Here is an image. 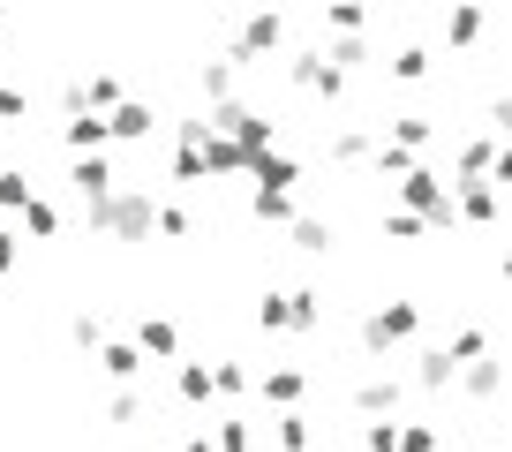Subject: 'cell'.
<instances>
[{
	"label": "cell",
	"mask_w": 512,
	"mask_h": 452,
	"mask_svg": "<svg viewBox=\"0 0 512 452\" xmlns=\"http://www.w3.org/2000/svg\"><path fill=\"white\" fill-rule=\"evenodd\" d=\"M249 181L256 189H294V181H302V159H294V151H256V166H249Z\"/></svg>",
	"instance_id": "cell-9"
},
{
	"label": "cell",
	"mask_w": 512,
	"mask_h": 452,
	"mask_svg": "<svg viewBox=\"0 0 512 452\" xmlns=\"http://www.w3.org/2000/svg\"><path fill=\"white\" fill-rule=\"evenodd\" d=\"M324 53H332V68H347V76H362V68L377 61V46H369L362 31H339V38H332V46H324Z\"/></svg>",
	"instance_id": "cell-22"
},
{
	"label": "cell",
	"mask_w": 512,
	"mask_h": 452,
	"mask_svg": "<svg viewBox=\"0 0 512 452\" xmlns=\"http://www.w3.org/2000/svg\"><path fill=\"white\" fill-rule=\"evenodd\" d=\"M377 144H384V129H339L332 136V159L339 166H362V159H377Z\"/></svg>",
	"instance_id": "cell-23"
},
{
	"label": "cell",
	"mask_w": 512,
	"mask_h": 452,
	"mask_svg": "<svg viewBox=\"0 0 512 452\" xmlns=\"http://www.w3.org/2000/svg\"><path fill=\"white\" fill-rule=\"evenodd\" d=\"M482 23H490V16H482V0H452V8H445V46L467 53L482 38Z\"/></svg>",
	"instance_id": "cell-11"
},
{
	"label": "cell",
	"mask_w": 512,
	"mask_h": 452,
	"mask_svg": "<svg viewBox=\"0 0 512 452\" xmlns=\"http://www.w3.org/2000/svg\"><path fill=\"white\" fill-rule=\"evenodd\" d=\"M31 174H23V166H0V211H23V204H31Z\"/></svg>",
	"instance_id": "cell-32"
},
{
	"label": "cell",
	"mask_w": 512,
	"mask_h": 452,
	"mask_svg": "<svg viewBox=\"0 0 512 452\" xmlns=\"http://www.w3.org/2000/svg\"><path fill=\"white\" fill-rule=\"evenodd\" d=\"M422 332V302H384L362 317V347L369 355H392V347H407V339Z\"/></svg>",
	"instance_id": "cell-3"
},
{
	"label": "cell",
	"mask_w": 512,
	"mask_h": 452,
	"mask_svg": "<svg viewBox=\"0 0 512 452\" xmlns=\"http://www.w3.org/2000/svg\"><path fill=\"white\" fill-rule=\"evenodd\" d=\"M256 324H264V332H294V302L287 294H264V302H256Z\"/></svg>",
	"instance_id": "cell-38"
},
{
	"label": "cell",
	"mask_w": 512,
	"mask_h": 452,
	"mask_svg": "<svg viewBox=\"0 0 512 452\" xmlns=\"http://www.w3.org/2000/svg\"><path fill=\"white\" fill-rule=\"evenodd\" d=\"M452 196H460V219L467 226H490L497 219V181H452Z\"/></svg>",
	"instance_id": "cell-19"
},
{
	"label": "cell",
	"mask_w": 512,
	"mask_h": 452,
	"mask_svg": "<svg viewBox=\"0 0 512 452\" xmlns=\"http://www.w3.org/2000/svg\"><path fill=\"white\" fill-rule=\"evenodd\" d=\"M98 370H106L113 385H136V377H144V347H136V339H106V347H98Z\"/></svg>",
	"instance_id": "cell-12"
},
{
	"label": "cell",
	"mask_w": 512,
	"mask_h": 452,
	"mask_svg": "<svg viewBox=\"0 0 512 452\" xmlns=\"http://www.w3.org/2000/svg\"><path fill=\"white\" fill-rule=\"evenodd\" d=\"M181 452H219V437H204V430H196V437H181Z\"/></svg>",
	"instance_id": "cell-48"
},
{
	"label": "cell",
	"mask_w": 512,
	"mask_h": 452,
	"mask_svg": "<svg viewBox=\"0 0 512 452\" xmlns=\"http://www.w3.org/2000/svg\"><path fill=\"white\" fill-rule=\"evenodd\" d=\"M211 129H226L234 144H249V151H272V144H279V121H272V113H256V106H241V98L211 106ZM249 166H256V159H249Z\"/></svg>",
	"instance_id": "cell-5"
},
{
	"label": "cell",
	"mask_w": 512,
	"mask_h": 452,
	"mask_svg": "<svg viewBox=\"0 0 512 452\" xmlns=\"http://www.w3.org/2000/svg\"><path fill=\"white\" fill-rule=\"evenodd\" d=\"M392 136H400L407 151H430L437 144V121H430V113H392Z\"/></svg>",
	"instance_id": "cell-27"
},
{
	"label": "cell",
	"mask_w": 512,
	"mask_h": 452,
	"mask_svg": "<svg viewBox=\"0 0 512 452\" xmlns=\"http://www.w3.org/2000/svg\"><path fill=\"white\" fill-rule=\"evenodd\" d=\"M68 339H76L83 355H91V347H106V324H98V317H91V309H83V317H76V324H68Z\"/></svg>",
	"instance_id": "cell-42"
},
{
	"label": "cell",
	"mask_w": 512,
	"mask_h": 452,
	"mask_svg": "<svg viewBox=\"0 0 512 452\" xmlns=\"http://www.w3.org/2000/svg\"><path fill=\"white\" fill-rule=\"evenodd\" d=\"M422 226H430V219H422V211H384V242H422Z\"/></svg>",
	"instance_id": "cell-36"
},
{
	"label": "cell",
	"mask_w": 512,
	"mask_h": 452,
	"mask_svg": "<svg viewBox=\"0 0 512 452\" xmlns=\"http://www.w3.org/2000/svg\"><path fill=\"white\" fill-rule=\"evenodd\" d=\"M497 279H505V287H512V249H505V257H497Z\"/></svg>",
	"instance_id": "cell-49"
},
{
	"label": "cell",
	"mask_w": 512,
	"mask_h": 452,
	"mask_svg": "<svg viewBox=\"0 0 512 452\" xmlns=\"http://www.w3.org/2000/svg\"><path fill=\"white\" fill-rule=\"evenodd\" d=\"M490 136H497V144H512V91L490 98Z\"/></svg>",
	"instance_id": "cell-45"
},
{
	"label": "cell",
	"mask_w": 512,
	"mask_h": 452,
	"mask_svg": "<svg viewBox=\"0 0 512 452\" xmlns=\"http://www.w3.org/2000/svg\"><path fill=\"white\" fill-rule=\"evenodd\" d=\"M400 407V377H362L354 385V415H392Z\"/></svg>",
	"instance_id": "cell-21"
},
{
	"label": "cell",
	"mask_w": 512,
	"mask_h": 452,
	"mask_svg": "<svg viewBox=\"0 0 512 452\" xmlns=\"http://www.w3.org/2000/svg\"><path fill=\"white\" fill-rule=\"evenodd\" d=\"M490 181H497V189H512V144H497V166H490Z\"/></svg>",
	"instance_id": "cell-47"
},
{
	"label": "cell",
	"mask_w": 512,
	"mask_h": 452,
	"mask_svg": "<svg viewBox=\"0 0 512 452\" xmlns=\"http://www.w3.org/2000/svg\"><path fill=\"white\" fill-rule=\"evenodd\" d=\"M362 452H407V445H400V422H392V415H369V430H362Z\"/></svg>",
	"instance_id": "cell-35"
},
{
	"label": "cell",
	"mask_w": 512,
	"mask_h": 452,
	"mask_svg": "<svg viewBox=\"0 0 512 452\" xmlns=\"http://www.w3.org/2000/svg\"><path fill=\"white\" fill-rule=\"evenodd\" d=\"M369 166H377V181H400V174H415V166H422V151H407L400 136H384V144H377V159H369Z\"/></svg>",
	"instance_id": "cell-24"
},
{
	"label": "cell",
	"mask_w": 512,
	"mask_h": 452,
	"mask_svg": "<svg viewBox=\"0 0 512 452\" xmlns=\"http://www.w3.org/2000/svg\"><path fill=\"white\" fill-rule=\"evenodd\" d=\"M490 166H497V136H467L452 151V181H490Z\"/></svg>",
	"instance_id": "cell-13"
},
{
	"label": "cell",
	"mask_w": 512,
	"mask_h": 452,
	"mask_svg": "<svg viewBox=\"0 0 512 452\" xmlns=\"http://www.w3.org/2000/svg\"><path fill=\"white\" fill-rule=\"evenodd\" d=\"M23 234H38V242H53V234H61V211H53L46 196H31V204H23Z\"/></svg>",
	"instance_id": "cell-31"
},
{
	"label": "cell",
	"mask_w": 512,
	"mask_h": 452,
	"mask_svg": "<svg viewBox=\"0 0 512 452\" xmlns=\"http://www.w3.org/2000/svg\"><path fill=\"white\" fill-rule=\"evenodd\" d=\"M249 159H256L249 144H234L226 129H204V166H211V181H241V174H249Z\"/></svg>",
	"instance_id": "cell-7"
},
{
	"label": "cell",
	"mask_w": 512,
	"mask_h": 452,
	"mask_svg": "<svg viewBox=\"0 0 512 452\" xmlns=\"http://www.w3.org/2000/svg\"><path fill=\"white\" fill-rule=\"evenodd\" d=\"M460 385V362H452V347H430V355L415 362V392H452Z\"/></svg>",
	"instance_id": "cell-20"
},
{
	"label": "cell",
	"mask_w": 512,
	"mask_h": 452,
	"mask_svg": "<svg viewBox=\"0 0 512 452\" xmlns=\"http://www.w3.org/2000/svg\"><path fill=\"white\" fill-rule=\"evenodd\" d=\"M287 83L302 98H339V91H347V68H332L324 46H302V53H287Z\"/></svg>",
	"instance_id": "cell-4"
},
{
	"label": "cell",
	"mask_w": 512,
	"mask_h": 452,
	"mask_svg": "<svg viewBox=\"0 0 512 452\" xmlns=\"http://www.w3.org/2000/svg\"><path fill=\"white\" fill-rule=\"evenodd\" d=\"M106 121H113V144H144V136L159 129V113H151L144 98H121V106H113Z\"/></svg>",
	"instance_id": "cell-10"
},
{
	"label": "cell",
	"mask_w": 512,
	"mask_h": 452,
	"mask_svg": "<svg viewBox=\"0 0 512 452\" xmlns=\"http://www.w3.org/2000/svg\"><path fill=\"white\" fill-rule=\"evenodd\" d=\"M287 302H294V332H317L324 324V294L317 287H287Z\"/></svg>",
	"instance_id": "cell-30"
},
{
	"label": "cell",
	"mask_w": 512,
	"mask_h": 452,
	"mask_svg": "<svg viewBox=\"0 0 512 452\" xmlns=\"http://www.w3.org/2000/svg\"><path fill=\"white\" fill-rule=\"evenodd\" d=\"M68 181H76V196H83V204H106V196L121 189V174H113V166L98 159V151H91V159H76V174H68Z\"/></svg>",
	"instance_id": "cell-14"
},
{
	"label": "cell",
	"mask_w": 512,
	"mask_h": 452,
	"mask_svg": "<svg viewBox=\"0 0 512 452\" xmlns=\"http://www.w3.org/2000/svg\"><path fill=\"white\" fill-rule=\"evenodd\" d=\"M159 234H166V242H189V211H181V204H159Z\"/></svg>",
	"instance_id": "cell-44"
},
{
	"label": "cell",
	"mask_w": 512,
	"mask_h": 452,
	"mask_svg": "<svg viewBox=\"0 0 512 452\" xmlns=\"http://www.w3.org/2000/svg\"><path fill=\"white\" fill-rule=\"evenodd\" d=\"M324 23L332 31H369V8L362 0H324Z\"/></svg>",
	"instance_id": "cell-37"
},
{
	"label": "cell",
	"mask_w": 512,
	"mask_h": 452,
	"mask_svg": "<svg viewBox=\"0 0 512 452\" xmlns=\"http://www.w3.org/2000/svg\"><path fill=\"white\" fill-rule=\"evenodd\" d=\"M445 347H452V362H482V355H490V339H482L475 324H467V332H452Z\"/></svg>",
	"instance_id": "cell-40"
},
{
	"label": "cell",
	"mask_w": 512,
	"mask_h": 452,
	"mask_svg": "<svg viewBox=\"0 0 512 452\" xmlns=\"http://www.w3.org/2000/svg\"><path fill=\"white\" fill-rule=\"evenodd\" d=\"M249 219L256 226H294L302 204H294V189H249Z\"/></svg>",
	"instance_id": "cell-15"
},
{
	"label": "cell",
	"mask_w": 512,
	"mask_h": 452,
	"mask_svg": "<svg viewBox=\"0 0 512 452\" xmlns=\"http://www.w3.org/2000/svg\"><path fill=\"white\" fill-rule=\"evenodd\" d=\"M287 234H294V249H302V257H324V249H332V226H324V219H294Z\"/></svg>",
	"instance_id": "cell-33"
},
{
	"label": "cell",
	"mask_w": 512,
	"mask_h": 452,
	"mask_svg": "<svg viewBox=\"0 0 512 452\" xmlns=\"http://www.w3.org/2000/svg\"><path fill=\"white\" fill-rule=\"evenodd\" d=\"M400 445L407 452H437L445 437H437V422H400Z\"/></svg>",
	"instance_id": "cell-41"
},
{
	"label": "cell",
	"mask_w": 512,
	"mask_h": 452,
	"mask_svg": "<svg viewBox=\"0 0 512 452\" xmlns=\"http://www.w3.org/2000/svg\"><path fill=\"white\" fill-rule=\"evenodd\" d=\"M16 264H23V234H8V226H0V279L16 272Z\"/></svg>",
	"instance_id": "cell-46"
},
{
	"label": "cell",
	"mask_w": 512,
	"mask_h": 452,
	"mask_svg": "<svg viewBox=\"0 0 512 452\" xmlns=\"http://www.w3.org/2000/svg\"><path fill=\"white\" fill-rule=\"evenodd\" d=\"M460 392H467V400H497V392H505V362H467Z\"/></svg>",
	"instance_id": "cell-25"
},
{
	"label": "cell",
	"mask_w": 512,
	"mask_h": 452,
	"mask_svg": "<svg viewBox=\"0 0 512 452\" xmlns=\"http://www.w3.org/2000/svg\"><path fill=\"white\" fill-rule=\"evenodd\" d=\"M256 392H264V407H302V392H309V370H294V362H272V370L256 377Z\"/></svg>",
	"instance_id": "cell-8"
},
{
	"label": "cell",
	"mask_w": 512,
	"mask_h": 452,
	"mask_svg": "<svg viewBox=\"0 0 512 452\" xmlns=\"http://www.w3.org/2000/svg\"><path fill=\"white\" fill-rule=\"evenodd\" d=\"M144 415H151V407H144V392H136V385H121V392L106 400V422H113V430H136Z\"/></svg>",
	"instance_id": "cell-28"
},
{
	"label": "cell",
	"mask_w": 512,
	"mask_h": 452,
	"mask_svg": "<svg viewBox=\"0 0 512 452\" xmlns=\"http://www.w3.org/2000/svg\"><path fill=\"white\" fill-rule=\"evenodd\" d=\"M136 347H144V355H159V362H174V355H181V324H174V317H136Z\"/></svg>",
	"instance_id": "cell-16"
},
{
	"label": "cell",
	"mask_w": 512,
	"mask_h": 452,
	"mask_svg": "<svg viewBox=\"0 0 512 452\" xmlns=\"http://www.w3.org/2000/svg\"><path fill=\"white\" fill-rule=\"evenodd\" d=\"M272 445H279V452H309V445H317V415H302V407H279Z\"/></svg>",
	"instance_id": "cell-17"
},
{
	"label": "cell",
	"mask_w": 512,
	"mask_h": 452,
	"mask_svg": "<svg viewBox=\"0 0 512 452\" xmlns=\"http://www.w3.org/2000/svg\"><path fill=\"white\" fill-rule=\"evenodd\" d=\"M234 76H241L234 61H204V68H196V91H204L211 106H226V98H234Z\"/></svg>",
	"instance_id": "cell-26"
},
{
	"label": "cell",
	"mask_w": 512,
	"mask_h": 452,
	"mask_svg": "<svg viewBox=\"0 0 512 452\" xmlns=\"http://www.w3.org/2000/svg\"><path fill=\"white\" fill-rule=\"evenodd\" d=\"M211 437H219V452H256V422H241V415H219Z\"/></svg>",
	"instance_id": "cell-29"
},
{
	"label": "cell",
	"mask_w": 512,
	"mask_h": 452,
	"mask_svg": "<svg viewBox=\"0 0 512 452\" xmlns=\"http://www.w3.org/2000/svg\"><path fill=\"white\" fill-rule=\"evenodd\" d=\"M61 144L76 151V159H91V151H106V144H113V121H106L98 106H76V113L61 121Z\"/></svg>",
	"instance_id": "cell-6"
},
{
	"label": "cell",
	"mask_w": 512,
	"mask_h": 452,
	"mask_svg": "<svg viewBox=\"0 0 512 452\" xmlns=\"http://www.w3.org/2000/svg\"><path fill=\"white\" fill-rule=\"evenodd\" d=\"M174 400L181 407H211V400H219V377H211L204 362H181V370H174Z\"/></svg>",
	"instance_id": "cell-18"
},
{
	"label": "cell",
	"mask_w": 512,
	"mask_h": 452,
	"mask_svg": "<svg viewBox=\"0 0 512 452\" xmlns=\"http://www.w3.org/2000/svg\"><path fill=\"white\" fill-rule=\"evenodd\" d=\"M211 377H219V400H241V392L256 385V377L241 370V362H211Z\"/></svg>",
	"instance_id": "cell-39"
},
{
	"label": "cell",
	"mask_w": 512,
	"mask_h": 452,
	"mask_svg": "<svg viewBox=\"0 0 512 452\" xmlns=\"http://www.w3.org/2000/svg\"><path fill=\"white\" fill-rule=\"evenodd\" d=\"M83 219H91V234H106V242H144V234H159L151 189H113L106 204H83Z\"/></svg>",
	"instance_id": "cell-1"
},
{
	"label": "cell",
	"mask_w": 512,
	"mask_h": 452,
	"mask_svg": "<svg viewBox=\"0 0 512 452\" xmlns=\"http://www.w3.org/2000/svg\"><path fill=\"white\" fill-rule=\"evenodd\" d=\"M279 46H287V16H279V8H249L241 31H234V46H226V61L234 68H264V53H279Z\"/></svg>",
	"instance_id": "cell-2"
},
{
	"label": "cell",
	"mask_w": 512,
	"mask_h": 452,
	"mask_svg": "<svg viewBox=\"0 0 512 452\" xmlns=\"http://www.w3.org/2000/svg\"><path fill=\"white\" fill-rule=\"evenodd\" d=\"M384 68H392V83H422V76H430V53H422V46H400Z\"/></svg>",
	"instance_id": "cell-34"
},
{
	"label": "cell",
	"mask_w": 512,
	"mask_h": 452,
	"mask_svg": "<svg viewBox=\"0 0 512 452\" xmlns=\"http://www.w3.org/2000/svg\"><path fill=\"white\" fill-rule=\"evenodd\" d=\"M23 113H31V91H23V83H0V121H23Z\"/></svg>",
	"instance_id": "cell-43"
}]
</instances>
